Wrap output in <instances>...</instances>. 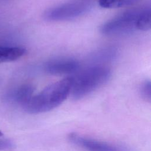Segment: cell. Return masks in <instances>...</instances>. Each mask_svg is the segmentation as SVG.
<instances>
[{"label":"cell","mask_w":151,"mask_h":151,"mask_svg":"<svg viewBox=\"0 0 151 151\" xmlns=\"http://www.w3.org/2000/svg\"><path fill=\"white\" fill-rule=\"evenodd\" d=\"M73 77H68L55 81L34 95L24 106L30 114L50 111L60 106L70 94Z\"/></svg>","instance_id":"cell-1"},{"label":"cell","mask_w":151,"mask_h":151,"mask_svg":"<svg viewBox=\"0 0 151 151\" xmlns=\"http://www.w3.org/2000/svg\"><path fill=\"white\" fill-rule=\"evenodd\" d=\"M110 68L105 65H91L73 77L70 94L74 100L88 96L109 80Z\"/></svg>","instance_id":"cell-2"},{"label":"cell","mask_w":151,"mask_h":151,"mask_svg":"<svg viewBox=\"0 0 151 151\" xmlns=\"http://www.w3.org/2000/svg\"><path fill=\"white\" fill-rule=\"evenodd\" d=\"M142 8L124 12L104 23L100 32L107 36H119L133 32L137 29V22Z\"/></svg>","instance_id":"cell-3"},{"label":"cell","mask_w":151,"mask_h":151,"mask_svg":"<svg viewBox=\"0 0 151 151\" xmlns=\"http://www.w3.org/2000/svg\"><path fill=\"white\" fill-rule=\"evenodd\" d=\"M90 7L89 4L85 2L65 3L47 9L43 18L52 22L71 20L88 12Z\"/></svg>","instance_id":"cell-4"},{"label":"cell","mask_w":151,"mask_h":151,"mask_svg":"<svg viewBox=\"0 0 151 151\" xmlns=\"http://www.w3.org/2000/svg\"><path fill=\"white\" fill-rule=\"evenodd\" d=\"M80 67V63L73 58H60L46 61L44 65V71L52 76H67L77 73Z\"/></svg>","instance_id":"cell-5"},{"label":"cell","mask_w":151,"mask_h":151,"mask_svg":"<svg viewBox=\"0 0 151 151\" xmlns=\"http://www.w3.org/2000/svg\"><path fill=\"white\" fill-rule=\"evenodd\" d=\"M68 137L73 143L87 151H127L125 148L119 146L83 136L75 133H70Z\"/></svg>","instance_id":"cell-6"},{"label":"cell","mask_w":151,"mask_h":151,"mask_svg":"<svg viewBox=\"0 0 151 151\" xmlns=\"http://www.w3.org/2000/svg\"><path fill=\"white\" fill-rule=\"evenodd\" d=\"M117 50L114 47H104L97 50L91 53L88 60L92 65H104L103 63L114 60L117 56Z\"/></svg>","instance_id":"cell-7"},{"label":"cell","mask_w":151,"mask_h":151,"mask_svg":"<svg viewBox=\"0 0 151 151\" xmlns=\"http://www.w3.org/2000/svg\"><path fill=\"white\" fill-rule=\"evenodd\" d=\"M26 53V50L19 47H4L0 45V63L15 61Z\"/></svg>","instance_id":"cell-8"},{"label":"cell","mask_w":151,"mask_h":151,"mask_svg":"<svg viewBox=\"0 0 151 151\" xmlns=\"http://www.w3.org/2000/svg\"><path fill=\"white\" fill-rule=\"evenodd\" d=\"M34 87L31 84H24L17 88L12 94V99L23 107L34 96Z\"/></svg>","instance_id":"cell-9"},{"label":"cell","mask_w":151,"mask_h":151,"mask_svg":"<svg viewBox=\"0 0 151 151\" xmlns=\"http://www.w3.org/2000/svg\"><path fill=\"white\" fill-rule=\"evenodd\" d=\"M151 27V9L150 6L142 8L137 22L139 31H148Z\"/></svg>","instance_id":"cell-10"},{"label":"cell","mask_w":151,"mask_h":151,"mask_svg":"<svg viewBox=\"0 0 151 151\" xmlns=\"http://www.w3.org/2000/svg\"><path fill=\"white\" fill-rule=\"evenodd\" d=\"M141 0H99L100 6L104 8H117L134 5Z\"/></svg>","instance_id":"cell-11"},{"label":"cell","mask_w":151,"mask_h":151,"mask_svg":"<svg viewBox=\"0 0 151 151\" xmlns=\"http://www.w3.org/2000/svg\"><path fill=\"white\" fill-rule=\"evenodd\" d=\"M140 92L142 97L147 101L151 100V83L150 80L143 82L140 87Z\"/></svg>","instance_id":"cell-12"},{"label":"cell","mask_w":151,"mask_h":151,"mask_svg":"<svg viewBox=\"0 0 151 151\" xmlns=\"http://www.w3.org/2000/svg\"><path fill=\"white\" fill-rule=\"evenodd\" d=\"M12 147V143L8 140H0V150L6 149Z\"/></svg>","instance_id":"cell-13"},{"label":"cell","mask_w":151,"mask_h":151,"mask_svg":"<svg viewBox=\"0 0 151 151\" xmlns=\"http://www.w3.org/2000/svg\"><path fill=\"white\" fill-rule=\"evenodd\" d=\"M3 136V133H2V132L0 130V137L1 136Z\"/></svg>","instance_id":"cell-14"}]
</instances>
